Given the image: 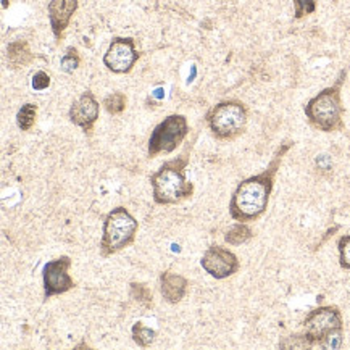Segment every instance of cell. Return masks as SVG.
<instances>
[{
  "instance_id": "obj_1",
  "label": "cell",
  "mask_w": 350,
  "mask_h": 350,
  "mask_svg": "<svg viewBox=\"0 0 350 350\" xmlns=\"http://www.w3.org/2000/svg\"><path fill=\"white\" fill-rule=\"evenodd\" d=\"M293 144H284L276 150L270 165L262 173L255 174L242 181L232 192L230 200V215L236 221H255L267 212L270 204V196L275 186V176L280 170L282 157L291 149Z\"/></svg>"
},
{
  "instance_id": "obj_2",
  "label": "cell",
  "mask_w": 350,
  "mask_h": 350,
  "mask_svg": "<svg viewBox=\"0 0 350 350\" xmlns=\"http://www.w3.org/2000/svg\"><path fill=\"white\" fill-rule=\"evenodd\" d=\"M191 147L174 160H170L150 176L152 196L157 205H174L189 199L194 194V186L186 178V168L189 165Z\"/></svg>"
},
{
  "instance_id": "obj_3",
  "label": "cell",
  "mask_w": 350,
  "mask_h": 350,
  "mask_svg": "<svg viewBox=\"0 0 350 350\" xmlns=\"http://www.w3.org/2000/svg\"><path fill=\"white\" fill-rule=\"evenodd\" d=\"M345 76H347V71H340L339 78L333 86L323 89L305 105V116H307L308 123L318 131L334 133L344 128V107L342 98H340V89H342Z\"/></svg>"
},
{
  "instance_id": "obj_4",
  "label": "cell",
  "mask_w": 350,
  "mask_h": 350,
  "mask_svg": "<svg viewBox=\"0 0 350 350\" xmlns=\"http://www.w3.org/2000/svg\"><path fill=\"white\" fill-rule=\"evenodd\" d=\"M139 230L137 219L128 212V208L116 207L107 213L102 230V241L98 249L104 258L121 252L136 239Z\"/></svg>"
},
{
  "instance_id": "obj_5",
  "label": "cell",
  "mask_w": 350,
  "mask_h": 350,
  "mask_svg": "<svg viewBox=\"0 0 350 350\" xmlns=\"http://www.w3.org/2000/svg\"><path fill=\"white\" fill-rule=\"evenodd\" d=\"M210 131L219 141H232L244 133L247 109L239 100H223L207 113Z\"/></svg>"
},
{
  "instance_id": "obj_6",
  "label": "cell",
  "mask_w": 350,
  "mask_h": 350,
  "mask_svg": "<svg viewBox=\"0 0 350 350\" xmlns=\"http://www.w3.org/2000/svg\"><path fill=\"white\" fill-rule=\"evenodd\" d=\"M189 134V123L184 115H170L157 124L149 139V157L160 154H172L181 146Z\"/></svg>"
},
{
  "instance_id": "obj_7",
  "label": "cell",
  "mask_w": 350,
  "mask_h": 350,
  "mask_svg": "<svg viewBox=\"0 0 350 350\" xmlns=\"http://www.w3.org/2000/svg\"><path fill=\"white\" fill-rule=\"evenodd\" d=\"M338 329H344L342 315H340L339 308L333 305L315 308L308 313L304 321V336L310 347L312 345L320 347L321 340Z\"/></svg>"
},
{
  "instance_id": "obj_8",
  "label": "cell",
  "mask_w": 350,
  "mask_h": 350,
  "mask_svg": "<svg viewBox=\"0 0 350 350\" xmlns=\"http://www.w3.org/2000/svg\"><path fill=\"white\" fill-rule=\"evenodd\" d=\"M71 258L68 255H62L52 262L44 265L42 282H44V300H49L55 295L65 294L76 286L73 278L70 276Z\"/></svg>"
},
{
  "instance_id": "obj_9",
  "label": "cell",
  "mask_w": 350,
  "mask_h": 350,
  "mask_svg": "<svg viewBox=\"0 0 350 350\" xmlns=\"http://www.w3.org/2000/svg\"><path fill=\"white\" fill-rule=\"evenodd\" d=\"M200 267L215 280H226L239 271V258L234 252L221 245H212L202 255Z\"/></svg>"
},
{
  "instance_id": "obj_10",
  "label": "cell",
  "mask_w": 350,
  "mask_h": 350,
  "mask_svg": "<svg viewBox=\"0 0 350 350\" xmlns=\"http://www.w3.org/2000/svg\"><path fill=\"white\" fill-rule=\"evenodd\" d=\"M139 58L133 38H115L104 55V65L111 73L124 75L134 68Z\"/></svg>"
},
{
  "instance_id": "obj_11",
  "label": "cell",
  "mask_w": 350,
  "mask_h": 350,
  "mask_svg": "<svg viewBox=\"0 0 350 350\" xmlns=\"http://www.w3.org/2000/svg\"><path fill=\"white\" fill-rule=\"evenodd\" d=\"M98 113H100V105H98L94 94L91 91H86L71 104L68 116L71 123L89 134L98 120Z\"/></svg>"
},
{
  "instance_id": "obj_12",
  "label": "cell",
  "mask_w": 350,
  "mask_h": 350,
  "mask_svg": "<svg viewBox=\"0 0 350 350\" xmlns=\"http://www.w3.org/2000/svg\"><path fill=\"white\" fill-rule=\"evenodd\" d=\"M76 8H78V0H51V3H49V20H51L53 36L57 39H60L65 29L68 28Z\"/></svg>"
},
{
  "instance_id": "obj_13",
  "label": "cell",
  "mask_w": 350,
  "mask_h": 350,
  "mask_svg": "<svg viewBox=\"0 0 350 350\" xmlns=\"http://www.w3.org/2000/svg\"><path fill=\"white\" fill-rule=\"evenodd\" d=\"M187 282L186 278L183 275H178V273L173 271H165L161 273L160 276V291L163 299L167 300L168 304H179L184 299V295L187 294Z\"/></svg>"
},
{
  "instance_id": "obj_14",
  "label": "cell",
  "mask_w": 350,
  "mask_h": 350,
  "mask_svg": "<svg viewBox=\"0 0 350 350\" xmlns=\"http://www.w3.org/2000/svg\"><path fill=\"white\" fill-rule=\"evenodd\" d=\"M7 57L13 68L26 66L33 60V53L29 51L28 42H25V40H16V42L10 44L7 49Z\"/></svg>"
},
{
  "instance_id": "obj_15",
  "label": "cell",
  "mask_w": 350,
  "mask_h": 350,
  "mask_svg": "<svg viewBox=\"0 0 350 350\" xmlns=\"http://www.w3.org/2000/svg\"><path fill=\"white\" fill-rule=\"evenodd\" d=\"M252 236H254L252 230L249 228V224L237 221L226 231L224 241H226L230 245H241V244H245L247 241L252 239Z\"/></svg>"
},
{
  "instance_id": "obj_16",
  "label": "cell",
  "mask_w": 350,
  "mask_h": 350,
  "mask_svg": "<svg viewBox=\"0 0 350 350\" xmlns=\"http://www.w3.org/2000/svg\"><path fill=\"white\" fill-rule=\"evenodd\" d=\"M36 113H38V105L25 104L16 113V124L21 131H29L36 123Z\"/></svg>"
},
{
  "instance_id": "obj_17",
  "label": "cell",
  "mask_w": 350,
  "mask_h": 350,
  "mask_svg": "<svg viewBox=\"0 0 350 350\" xmlns=\"http://www.w3.org/2000/svg\"><path fill=\"white\" fill-rule=\"evenodd\" d=\"M133 340L136 342L139 347L146 349L155 340V331L150 329L149 326H146L144 323H136L131 329Z\"/></svg>"
},
{
  "instance_id": "obj_18",
  "label": "cell",
  "mask_w": 350,
  "mask_h": 350,
  "mask_svg": "<svg viewBox=\"0 0 350 350\" xmlns=\"http://www.w3.org/2000/svg\"><path fill=\"white\" fill-rule=\"evenodd\" d=\"M104 107L110 115H120L121 111L126 109V96L121 92L110 94V96L105 97Z\"/></svg>"
},
{
  "instance_id": "obj_19",
  "label": "cell",
  "mask_w": 350,
  "mask_h": 350,
  "mask_svg": "<svg viewBox=\"0 0 350 350\" xmlns=\"http://www.w3.org/2000/svg\"><path fill=\"white\" fill-rule=\"evenodd\" d=\"M81 64V58L78 55V51L75 47H68L66 49L65 55L62 57L60 66L65 73H73L75 70H78V66Z\"/></svg>"
},
{
  "instance_id": "obj_20",
  "label": "cell",
  "mask_w": 350,
  "mask_h": 350,
  "mask_svg": "<svg viewBox=\"0 0 350 350\" xmlns=\"http://www.w3.org/2000/svg\"><path fill=\"white\" fill-rule=\"evenodd\" d=\"M339 265L344 270H350V234L342 236L338 241Z\"/></svg>"
},
{
  "instance_id": "obj_21",
  "label": "cell",
  "mask_w": 350,
  "mask_h": 350,
  "mask_svg": "<svg viewBox=\"0 0 350 350\" xmlns=\"http://www.w3.org/2000/svg\"><path fill=\"white\" fill-rule=\"evenodd\" d=\"M131 297L134 300H137L139 304H152V293L149 291V287L144 284H137V282H131Z\"/></svg>"
},
{
  "instance_id": "obj_22",
  "label": "cell",
  "mask_w": 350,
  "mask_h": 350,
  "mask_svg": "<svg viewBox=\"0 0 350 350\" xmlns=\"http://www.w3.org/2000/svg\"><path fill=\"white\" fill-rule=\"evenodd\" d=\"M295 7V18H302L305 15H310L315 12L317 3L315 0H294Z\"/></svg>"
},
{
  "instance_id": "obj_23",
  "label": "cell",
  "mask_w": 350,
  "mask_h": 350,
  "mask_svg": "<svg viewBox=\"0 0 350 350\" xmlns=\"http://www.w3.org/2000/svg\"><path fill=\"white\" fill-rule=\"evenodd\" d=\"M31 86H33L34 91H46L51 86V76L46 71H36L33 81H31Z\"/></svg>"
},
{
  "instance_id": "obj_24",
  "label": "cell",
  "mask_w": 350,
  "mask_h": 350,
  "mask_svg": "<svg viewBox=\"0 0 350 350\" xmlns=\"http://www.w3.org/2000/svg\"><path fill=\"white\" fill-rule=\"evenodd\" d=\"M342 331L344 329H338V331H334V333L327 334L326 338L321 340L320 347H323V349H340V345H342Z\"/></svg>"
},
{
  "instance_id": "obj_25",
  "label": "cell",
  "mask_w": 350,
  "mask_h": 350,
  "mask_svg": "<svg viewBox=\"0 0 350 350\" xmlns=\"http://www.w3.org/2000/svg\"><path fill=\"white\" fill-rule=\"evenodd\" d=\"M3 2H5V0H3Z\"/></svg>"
}]
</instances>
